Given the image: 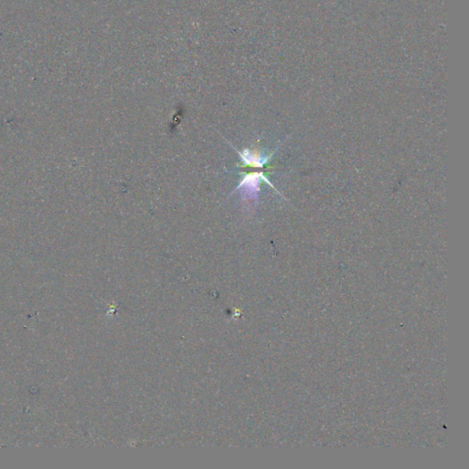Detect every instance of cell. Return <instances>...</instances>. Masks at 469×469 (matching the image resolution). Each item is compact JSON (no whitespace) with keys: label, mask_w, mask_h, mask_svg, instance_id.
Segmentation results:
<instances>
[{"label":"cell","mask_w":469,"mask_h":469,"mask_svg":"<svg viewBox=\"0 0 469 469\" xmlns=\"http://www.w3.org/2000/svg\"><path fill=\"white\" fill-rule=\"evenodd\" d=\"M262 179H264V176L261 174H251V175H246L244 179L242 180L240 184L238 185L237 190L240 189L243 192V195H245L248 198L253 199L256 197L259 191V185L260 181Z\"/></svg>","instance_id":"cell-1"},{"label":"cell","mask_w":469,"mask_h":469,"mask_svg":"<svg viewBox=\"0 0 469 469\" xmlns=\"http://www.w3.org/2000/svg\"><path fill=\"white\" fill-rule=\"evenodd\" d=\"M238 154L240 155L241 157V160L244 162V164L246 165H249V166H255V167H262L265 163L267 160L265 158H263L262 156H260L259 154H255V153H252L251 151H249L248 149H245L243 152H238Z\"/></svg>","instance_id":"cell-2"}]
</instances>
